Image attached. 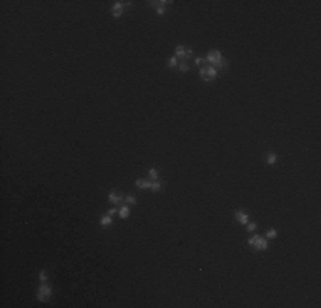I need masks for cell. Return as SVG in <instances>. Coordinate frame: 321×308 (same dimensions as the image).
I'll use <instances>...</instances> for the list:
<instances>
[{
  "instance_id": "obj_1",
  "label": "cell",
  "mask_w": 321,
  "mask_h": 308,
  "mask_svg": "<svg viewBox=\"0 0 321 308\" xmlns=\"http://www.w3.org/2000/svg\"><path fill=\"white\" fill-rule=\"evenodd\" d=\"M248 243L255 250H258V252H265L268 248V240L265 236H260V234H255V236L248 238Z\"/></svg>"
},
{
  "instance_id": "obj_2",
  "label": "cell",
  "mask_w": 321,
  "mask_h": 308,
  "mask_svg": "<svg viewBox=\"0 0 321 308\" xmlns=\"http://www.w3.org/2000/svg\"><path fill=\"white\" fill-rule=\"evenodd\" d=\"M198 72H200V77H202L205 82L214 81V79L219 75V70L214 67V65H202Z\"/></svg>"
},
{
  "instance_id": "obj_3",
  "label": "cell",
  "mask_w": 321,
  "mask_h": 308,
  "mask_svg": "<svg viewBox=\"0 0 321 308\" xmlns=\"http://www.w3.org/2000/svg\"><path fill=\"white\" fill-rule=\"evenodd\" d=\"M51 296H53V289H51V286H50V284H46V282H43V284H41L39 288H38V293H36L38 301H41V303H46V301H48Z\"/></svg>"
},
{
  "instance_id": "obj_4",
  "label": "cell",
  "mask_w": 321,
  "mask_h": 308,
  "mask_svg": "<svg viewBox=\"0 0 321 308\" xmlns=\"http://www.w3.org/2000/svg\"><path fill=\"white\" fill-rule=\"evenodd\" d=\"M222 60H224V57H222V53L219 52V50H210V52L205 55V62H208L210 65H214L215 69L220 65Z\"/></svg>"
},
{
  "instance_id": "obj_5",
  "label": "cell",
  "mask_w": 321,
  "mask_h": 308,
  "mask_svg": "<svg viewBox=\"0 0 321 308\" xmlns=\"http://www.w3.org/2000/svg\"><path fill=\"white\" fill-rule=\"evenodd\" d=\"M123 199H125V195H123L121 192H118V190H111V192L108 193V200H109L113 205H120Z\"/></svg>"
},
{
  "instance_id": "obj_6",
  "label": "cell",
  "mask_w": 321,
  "mask_h": 308,
  "mask_svg": "<svg viewBox=\"0 0 321 308\" xmlns=\"http://www.w3.org/2000/svg\"><path fill=\"white\" fill-rule=\"evenodd\" d=\"M193 55V50L191 48H185L183 45H178L176 46V52H174V57L178 58H188V57Z\"/></svg>"
},
{
  "instance_id": "obj_7",
  "label": "cell",
  "mask_w": 321,
  "mask_h": 308,
  "mask_svg": "<svg viewBox=\"0 0 321 308\" xmlns=\"http://www.w3.org/2000/svg\"><path fill=\"white\" fill-rule=\"evenodd\" d=\"M123 9H125V2H114L113 9H111V12H113V17L114 19H120V17H121Z\"/></svg>"
},
{
  "instance_id": "obj_8",
  "label": "cell",
  "mask_w": 321,
  "mask_h": 308,
  "mask_svg": "<svg viewBox=\"0 0 321 308\" xmlns=\"http://www.w3.org/2000/svg\"><path fill=\"white\" fill-rule=\"evenodd\" d=\"M234 217H236V221L241 223V224H246L248 221H249V216H248L244 211H236L234 212Z\"/></svg>"
},
{
  "instance_id": "obj_9",
  "label": "cell",
  "mask_w": 321,
  "mask_h": 308,
  "mask_svg": "<svg viewBox=\"0 0 321 308\" xmlns=\"http://www.w3.org/2000/svg\"><path fill=\"white\" fill-rule=\"evenodd\" d=\"M135 185L138 187V188L145 190V188H150V180H145V178H138L135 180Z\"/></svg>"
},
{
  "instance_id": "obj_10",
  "label": "cell",
  "mask_w": 321,
  "mask_h": 308,
  "mask_svg": "<svg viewBox=\"0 0 321 308\" xmlns=\"http://www.w3.org/2000/svg\"><path fill=\"white\" fill-rule=\"evenodd\" d=\"M99 224L103 228H109L111 224H113V219H111V216H108V214H104V216H101V219H99Z\"/></svg>"
},
{
  "instance_id": "obj_11",
  "label": "cell",
  "mask_w": 321,
  "mask_h": 308,
  "mask_svg": "<svg viewBox=\"0 0 321 308\" xmlns=\"http://www.w3.org/2000/svg\"><path fill=\"white\" fill-rule=\"evenodd\" d=\"M118 214H120V217L121 219H126L130 216V205H121V207H120V211H118Z\"/></svg>"
},
{
  "instance_id": "obj_12",
  "label": "cell",
  "mask_w": 321,
  "mask_h": 308,
  "mask_svg": "<svg viewBox=\"0 0 321 308\" xmlns=\"http://www.w3.org/2000/svg\"><path fill=\"white\" fill-rule=\"evenodd\" d=\"M149 4H150L152 7L157 9V7H166V5L171 4V2H169V0H152V2H149Z\"/></svg>"
},
{
  "instance_id": "obj_13",
  "label": "cell",
  "mask_w": 321,
  "mask_h": 308,
  "mask_svg": "<svg viewBox=\"0 0 321 308\" xmlns=\"http://www.w3.org/2000/svg\"><path fill=\"white\" fill-rule=\"evenodd\" d=\"M266 163H268L270 166H273V164L277 163V154H275V152H268V154H266Z\"/></svg>"
},
{
  "instance_id": "obj_14",
  "label": "cell",
  "mask_w": 321,
  "mask_h": 308,
  "mask_svg": "<svg viewBox=\"0 0 321 308\" xmlns=\"http://www.w3.org/2000/svg\"><path fill=\"white\" fill-rule=\"evenodd\" d=\"M149 180H150V182L159 180V173H157V170H155V168H150V170H149Z\"/></svg>"
},
{
  "instance_id": "obj_15",
  "label": "cell",
  "mask_w": 321,
  "mask_h": 308,
  "mask_svg": "<svg viewBox=\"0 0 321 308\" xmlns=\"http://www.w3.org/2000/svg\"><path fill=\"white\" fill-rule=\"evenodd\" d=\"M277 234H278L277 230H273V228H272V230H266L265 238H266V240H275V238H277Z\"/></svg>"
},
{
  "instance_id": "obj_16",
  "label": "cell",
  "mask_w": 321,
  "mask_h": 308,
  "mask_svg": "<svg viewBox=\"0 0 321 308\" xmlns=\"http://www.w3.org/2000/svg\"><path fill=\"white\" fill-rule=\"evenodd\" d=\"M161 188H163V183L159 182V180H155V182H150V190H152V192H159Z\"/></svg>"
},
{
  "instance_id": "obj_17",
  "label": "cell",
  "mask_w": 321,
  "mask_h": 308,
  "mask_svg": "<svg viewBox=\"0 0 321 308\" xmlns=\"http://www.w3.org/2000/svg\"><path fill=\"white\" fill-rule=\"evenodd\" d=\"M123 200L126 202V205H135L137 204V199L133 195H130V193H128V195H125V199H123Z\"/></svg>"
},
{
  "instance_id": "obj_18",
  "label": "cell",
  "mask_w": 321,
  "mask_h": 308,
  "mask_svg": "<svg viewBox=\"0 0 321 308\" xmlns=\"http://www.w3.org/2000/svg\"><path fill=\"white\" fill-rule=\"evenodd\" d=\"M38 279H39L41 282H46V281H48V271H44V269H43V271H39Z\"/></svg>"
},
{
  "instance_id": "obj_19",
  "label": "cell",
  "mask_w": 321,
  "mask_h": 308,
  "mask_svg": "<svg viewBox=\"0 0 321 308\" xmlns=\"http://www.w3.org/2000/svg\"><path fill=\"white\" fill-rule=\"evenodd\" d=\"M178 60H179V58H178V57H171V58L167 60V65H169L171 69L178 67Z\"/></svg>"
},
{
  "instance_id": "obj_20",
  "label": "cell",
  "mask_w": 321,
  "mask_h": 308,
  "mask_svg": "<svg viewBox=\"0 0 321 308\" xmlns=\"http://www.w3.org/2000/svg\"><path fill=\"white\" fill-rule=\"evenodd\" d=\"M178 67H179V72H183V74H185V72H190V65L186 62H181Z\"/></svg>"
},
{
  "instance_id": "obj_21",
  "label": "cell",
  "mask_w": 321,
  "mask_h": 308,
  "mask_svg": "<svg viewBox=\"0 0 321 308\" xmlns=\"http://www.w3.org/2000/svg\"><path fill=\"white\" fill-rule=\"evenodd\" d=\"M246 230L249 231V233H251V231H255L256 230V223H253V221H248V223H246Z\"/></svg>"
},
{
  "instance_id": "obj_22",
  "label": "cell",
  "mask_w": 321,
  "mask_h": 308,
  "mask_svg": "<svg viewBox=\"0 0 321 308\" xmlns=\"http://www.w3.org/2000/svg\"><path fill=\"white\" fill-rule=\"evenodd\" d=\"M203 63H205V57H196V58H195V65L202 67Z\"/></svg>"
},
{
  "instance_id": "obj_23",
  "label": "cell",
  "mask_w": 321,
  "mask_h": 308,
  "mask_svg": "<svg viewBox=\"0 0 321 308\" xmlns=\"http://www.w3.org/2000/svg\"><path fill=\"white\" fill-rule=\"evenodd\" d=\"M155 11H157L159 15H164V14H166V7H157Z\"/></svg>"
},
{
  "instance_id": "obj_24",
  "label": "cell",
  "mask_w": 321,
  "mask_h": 308,
  "mask_svg": "<svg viewBox=\"0 0 321 308\" xmlns=\"http://www.w3.org/2000/svg\"><path fill=\"white\" fill-rule=\"evenodd\" d=\"M116 211H118V209H116V207H111V209H108V216H114V214H116Z\"/></svg>"
}]
</instances>
